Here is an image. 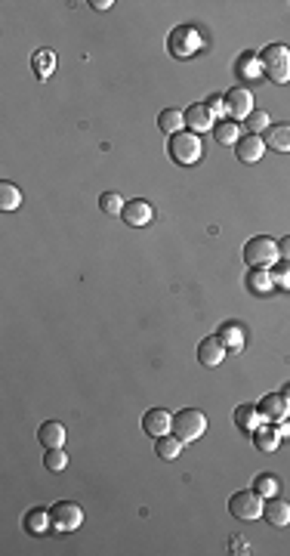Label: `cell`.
I'll return each mask as SVG.
<instances>
[{
    "label": "cell",
    "mask_w": 290,
    "mask_h": 556,
    "mask_svg": "<svg viewBox=\"0 0 290 556\" xmlns=\"http://www.w3.org/2000/svg\"><path fill=\"white\" fill-rule=\"evenodd\" d=\"M52 528L56 532H75V528H81L84 522V510L77 504H71V501H59V504H52Z\"/></svg>",
    "instance_id": "52a82bcc"
},
{
    "label": "cell",
    "mask_w": 290,
    "mask_h": 556,
    "mask_svg": "<svg viewBox=\"0 0 290 556\" xmlns=\"http://www.w3.org/2000/svg\"><path fill=\"white\" fill-rule=\"evenodd\" d=\"M287 411H290V402L284 399L281 393H272V396H266V399L260 402V414L266 417V420H284L287 417Z\"/></svg>",
    "instance_id": "5bb4252c"
},
{
    "label": "cell",
    "mask_w": 290,
    "mask_h": 556,
    "mask_svg": "<svg viewBox=\"0 0 290 556\" xmlns=\"http://www.w3.org/2000/svg\"><path fill=\"white\" fill-rule=\"evenodd\" d=\"M275 429H278V436H287V433H290V423H284V420H278V427H275Z\"/></svg>",
    "instance_id": "8d00e7d4"
},
{
    "label": "cell",
    "mask_w": 290,
    "mask_h": 556,
    "mask_svg": "<svg viewBox=\"0 0 290 556\" xmlns=\"http://www.w3.org/2000/svg\"><path fill=\"white\" fill-rule=\"evenodd\" d=\"M204 429H207V417H204V411H197V408H182L180 414H173V436L180 442L201 439Z\"/></svg>",
    "instance_id": "277c9868"
},
{
    "label": "cell",
    "mask_w": 290,
    "mask_h": 556,
    "mask_svg": "<svg viewBox=\"0 0 290 556\" xmlns=\"http://www.w3.org/2000/svg\"><path fill=\"white\" fill-rule=\"evenodd\" d=\"M142 433L155 436V439L173 433V414L164 411V408H151V411H145L142 414Z\"/></svg>",
    "instance_id": "9c48e42d"
},
{
    "label": "cell",
    "mask_w": 290,
    "mask_h": 556,
    "mask_svg": "<svg viewBox=\"0 0 290 556\" xmlns=\"http://www.w3.org/2000/svg\"><path fill=\"white\" fill-rule=\"evenodd\" d=\"M155 452H157V458H164V461H173V458H180V452H182V442L176 439V436H161L157 439V445H155Z\"/></svg>",
    "instance_id": "d4e9b609"
},
{
    "label": "cell",
    "mask_w": 290,
    "mask_h": 556,
    "mask_svg": "<svg viewBox=\"0 0 290 556\" xmlns=\"http://www.w3.org/2000/svg\"><path fill=\"white\" fill-rule=\"evenodd\" d=\"M278 254H281V260H287V263H290V235L278 241Z\"/></svg>",
    "instance_id": "e575fe53"
},
{
    "label": "cell",
    "mask_w": 290,
    "mask_h": 556,
    "mask_svg": "<svg viewBox=\"0 0 290 556\" xmlns=\"http://www.w3.org/2000/svg\"><path fill=\"white\" fill-rule=\"evenodd\" d=\"M220 340L226 343V349L241 353V349H244V331H241V324H226V328L220 331Z\"/></svg>",
    "instance_id": "484cf974"
},
{
    "label": "cell",
    "mask_w": 290,
    "mask_h": 556,
    "mask_svg": "<svg viewBox=\"0 0 290 556\" xmlns=\"http://www.w3.org/2000/svg\"><path fill=\"white\" fill-rule=\"evenodd\" d=\"M260 68L272 84L290 81V50L284 44H272L260 53Z\"/></svg>",
    "instance_id": "6da1fadb"
},
{
    "label": "cell",
    "mask_w": 290,
    "mask_h": 556,
    "mask_svg": "<svg viewBox=\"0 0 290 556\" xmlns=\"http://www.w3.org/2000/svg\"><path fill=\"white\" fill-rule=\"evenodd\" d=\"M22 204V192L12 183H0V210H16Z\"/></svg>",
    "instance_id": "4316f807"
},
{
    "label": "cell",
    "mask_w": 290,
    "mask_h": 556,
    "mask_svg": "<svg viewBox=\"0 0 290 556\" xmlns=\"http://www.w3.org/2000/svg\"><path fill=\"white\" fill-rule=\"evenodd\" d=\"M253 492L260 494V498H275V494H278V482H275L269 473H260L253 479Z\"/></svg>",
    "instance_id": "f1b7e54d"
},
{
    "label": "cell",
    "mask_w": 290,
    "mask_h": 556,
    "mask_svg": "<svg viewBox=\"0 0 290 556\" xmlns=\"http://www.w3.org/2000/svg\"><path fill=\"white\" fill-rule=\"evenodd\" d=\"M235 155H238V161H244V164H256L262 155H266V139L256 136V133L241 136L238 145H235Z\"/></svg>",
    "instance_id": "8fae6325"
},
{
    "label": "cell",
    "mask_w": 290,
    "mask_h": 556,
    "mask_svg": "<svg viewBox=\"0 0 290 556\" xmlns=\"http://www.w3.org/2000/svg\"><path fill=\"white\" fill-rule=\"evenodd\" d=\"M44 467L52 470V473H59V470L68 467V454H65L62 448H47V454H44Z\"/></svg>",
    "instance_id": "f546056e"
},
{
    "label": "cell",
    "mask_w": 290,
    "mask_h": 556,
    "mask_svg": "<svg viewBox=\"0 0 290 556\" xmlns=\"http://www.w3.org/2000/svg\"><path fill=\"white\" fill-rule=\"evenodd\" d=\"M281 396H284V399L290 402V383H284V389H281Z\"/></svg>",
    "instance_id": "f35d334b"
},
{
    "label": "cell",
    "mask_w": 290,
    "mask_h": 556,
    "mask_svg": "<svg viewBox=\"0 0 290 556\" xmlns=\"http://www.w3.org/2000/svg\"><path fill=\"white\" fill-rule=\"evenodd\" d=\"M37 439H41L44 448H62L65 445V427L59 420H47L41 429H37Z\"/></svg>",
    "instance_id": "ac0fdd59"
},
{
    "label": "cell",
    "mask_w": 290,
    "mask_h": 556,
    "mask_svg": "<svg viewBox=\"0 0 290 556\" xmlns=\"http://www.w3.org/2000/svg\"><path fill=\"white\" fill-rule=\"evenodd\" d=\"M241 257H244V263L253 266V269H269V266H275V263L281 260L278 244H275L269 235H253L247 244H244Z\"/></svg>",
    "instance_id": "7a4b0ae2"
},
{
    "label": "cell",
    "mask_w": 290,
    "mask_h": 556,
    "mask_svg": "<svg viewBox=\"0 0 290 556\" xmlns=\"http://www.w3.org/2000/svg\"><path fill=\"white\" fill-rule=\"evenodd\" d=\"M262 513H266V522H269V526H278V528L290 526V504H287V501L269 498L266 504H262Z\"/></svg>",
    "instance_id": "9a60e30c"
},
{
    "label": "cell",
    "mask_w": 290,
    "mask_h": 556,
    "mask_svg": "<svg viewBox=\"0 0 290 556\" xmlns=\"http://www.w3.org/2000/svg\"><path fill=\"white\" fill-rule=\"evenodd\" d=\"M266 149L290 151V124H269L266 130Z\"/></svg>",
    "instance_id": "e0dca14e"
},
{
    "label": "cell",
    "mask_w": 290,
    "mask_h": 556,
    "mask_svg": "<svg viewBox=\"0 0 290 556\" xmlns=\"http://www.w3.org/2000/svg\"><path fill=\"white\" fill-rule=\"evenodd\" d=\"M247 288L253 290V294H266V290L275 288V278L269 275V269H253V272L247 275Z\"/></svg>",
    "instance_id": "cb8c5ba5"
},
{
    "label": "cell",
    "mask_w": 290,
    "mask_h": 556,
    "mask_svg": "<svg viewBox=\"0 0 290 556\" xmlns=\"http://www.w3.org/2000/svg\"><path fill=\"white\" fill-rule=\"evenodd\" d=\"M229 510H232L235 519H260L262 516V498L250 488V492H238L232 494V501H229Z\"/></svg>",
    "instance_id": "8992f818"
},
{
    "label": "cell",
    "mask_w": 290,
    "mask_h": 556,
    "mask_svg": "<svg viewBox=\"0 0 290 556\" xmlns=\"http://www.w3.org/2000/svg\"><path fill=\"white\" fill-rule=\"evenodd\" d=\"M31 68H35V75L41 77V81H47L52 71H56V53L52 50H37L35 56H31Z\"/></svg>",
    "instance_id": "d6986e66"
},
{
    "label": "cell",
    "mask_w": 290,
    "mask_h": 556,
    "mask_svg": "<svg viewBox=\"0 0 290 556\" xmlns=\"http://www.w3.org/2000/svg\"><path fill=\"white\" fill-rule=\"evenodd\" d=\"M93 6H96V10H108L111 0H93Z\"/></svg>",
    "instance_id": "74e56055"
},
{
    "label": "cell",
    "mask_w": 290,
    "mask_h": 556,
    "mask_svg": "<svg viewBox=\"0 0 290 556\" xmlns=\"http://www.w3.org/2000/svg\"><path fill=\"white\" fill-rule=\"evenodd\" d=\"M170 149V158H173L176 164H182V167H192V164L201 161L204 155V145H201V136L192 133V130H180V133L170 136L167 142Z\"/></svg>",
    "instance_id": "3957f363"
},
{
    "label": "cell",
    "mask_w": 290,
    "mask_h": 556,
    "mask_svg": "<svg viewBox=\"0 0 290 556\" xmlns=\"http://www.w3.org/2000/svg\"><path fill=\"white\" fill-rule=\"evenodd\" d=\"M260 56H253V53H244V56L238 59V75H244V77H250L253 81L256 75H260Z\"/></svg>",
    "instance_id": "4dcf8cb0"
},
{
    "label": "cell",
    "mask_w": 290,
    "mask_h": 556,
    "mask_svg": "<svg viewBox=\"0 0 290 556\" xmlns=\"http://www.w3.org/2000/svg\"><path fill=\"white\" fill-rule=\"evenodd\" d=\"M247 130H253L256 136H260V130H269V115L266 111H250V118H247Z\"/></svg>",
    "instance_id": "1f68e13d"
},
{
    "label": "cell",
    "mask_w": 290,
    "mask_h": 556,
    "mask_svg": "<svg viewBox=\"0 0 290 556\" xmlns=\"http://www.w3.org/2000/svg\"><path fill=\"white\" fill-rule=\"evenodd\" d=\"M272 278H275V284H278V288H287L290 290V263L287 260L281 263V266L272 272Z\"/></svg>",
    "instance_id": "d6a6232c"
},
{
    "label": "cell",
    "mask_w": 290,
    "mask_h": 556,
    "mask_svg": "<svg viewBox=\"0 0 290 556\" xmlns=\"http://www.w3.org/2000/svg\"><path fill=\"white\" fill-rule=\"evenodd\" d=\"M52 528V513H47L44 507H35L25 513V532L28 535H44Z\"/></svg>",
    "instance_id": "2e32d148"
},
{
    "label": "cell",
    "mask_w": 290,
    "mask_h": 556,
    "mask_svg": "<svg viewBox=\"0 0 290 556\" xmlns=\"http://www.w3.org/2000/svg\"><path fill=\"white\" fill-rule=\"evenodd\" d=\"M124 204H127V201H124V198L117 195V192H105V195L99 198V207H102V210H105V214H108V216H117V214H124Z\"/></svg>",
    "instance_id": "83f0119b"
},
{
    "label": "cell",
    "mask_w": 290,
    "mask_h": 556,
    "mask_svg": "<svg viewBox=\"0 0 290 556\" xmlns=\"http://www.w3.org/2000/svg\"><path fill=\"white\" fill-rule=\"evenodd\" d=\"M226 343L220 340V334H213V337H204L201 343H197V359H201V365L204 368H216L222 359H226Z\"/></svg>",
    "instance_id": "30bf717a"
},
{
    "label": "cell",
    "mask_w": 290,
    "mask_h": 556,
    "mask_svg": "<svg viewBox=\"0 0 290 556\" xmlns=\"http://www.w3.org/2000/svg\"><path fill=\"white\" fill-rule=\"evenodd\" d=\"M213 136H216V142L220 145H238V139H241L238 121H220L216 124V130H213Z\"/></svg>",
    "instance_id": "7402d4cb"
},
{
    "label": "cell",
    "mask_w": 290,
    "mask_h": 556,
    "mask_svg": "<svg viewBox=\"0 0 290 556\" xmlns=\"http://www.w3.org/2000/svg\"><path fill=\"white\" fill-rule=\"evenodd\" d=\"M226 111L235 118V121H247L250 111H253V93L247 87H232L226 93Z\"/></svg>",
    "instance_id": "ba28073f"
},
{
    "label": "cell",
    "mask_w": 290,
    "mask_h": 556,
    "mask_svg": "<svg viewBox=\"0 0 290 556\" xmlns=\"http://www.w3.org/2000/svg\"><path fill=\"white\" fill-rule=\"evenodd\" d=\"M124 223L133 229H142L145 223H151V216H155V210H151L148 201H142V198H136V201H127L124 204Z\"/></svg>",
    "instance_id": "7c38bea8"
},
{
    "label": "cell",
    "mask_w": 290,
    "mask_h": 556,
    "mask_svg": "<svg viewBox=\"0 0 290 556\" xmlns=\"http://www.w3.org/2000/svg\"><path fill=\"white\" fill-rule=\"evenodd\" d=\"M186 124H188L192 133H204V130L216 127V118H213V111H210L207 105H192V109L186 111Z\"/></svg>",
    "instance_id": "4fadbf2b"
},
{
    "label": "cell",
    "mask_w": 290,
    "mask_h": 556,
    "mask_svg": "<svg viewBox=\"0 0 290 556\" xmlns=\"http://www.w3.org/2000/svg\"><path fill=\"white\" fill-rule=\"evenodd\" d=\"M232 553H247V541H244V538H235V541H232Z\"/></svg>",
    "instance_id": "d590c367"
},
{
    "label": "cell",
    "mask_w": 290,
    "mask_h": 556,
    "mask_svg": "<svg viewBox=\"0 0 290 556\" xmlns=\"http://www.w3.org/2000/svg\"><path fill=\"white\" fill-rule=\"evenodd\" d=\"M157 127L164 130L167 136H173V133H180L182 127H186V111H176V109H167V111H161L157 115Z\"/></svg>",
    "instance_id": "ffe728a7"
},
{
    "label": "cell",
    "mask_w": 290,
    "mask_h": 556,
    "mask_svg": "<svg viewBox=\"0 0 290 556\" xmlns=\"http://www.w3.org/2000/svg\"><path fill=\"white\" fill-rule=\"evenodd\" d=\"M260 408H253V405H241V408H235V423H238L241 429H250L253 433L256 427H260Z\"/></svg>",
    "instance_id": "603a6c76"
},
{
    "label": "cell",
    "mask_w": 290,
    "mask_h": 556,
    "mask_svg": "<svg viewBox=\"0 0 290 556\" xmlns=\"http://www.w3.org/2000/svg\"><path fill=\"white\" fill-rule=\"evenodd\" d=\"M278 439L281 436L275 427H262L260 423V427L253 429V445L260 448V452H275V448H278Z\"/></svg>",
    "instance_id": "44dd1931"
},
{
    "label": "cell",
    "mask_w": 290,
    "mask_h": 556,
    "mask_svg": "<svg viewBox=\"0 0 290 556\" xmlns=\"http://www.w3.org/2000/svg\"><path fill=\"white\" fill-rule=\"evenodd\" d=\"M167 46H170V53H173L176 59H192L195 53L204 46V41H201V35H197L195 25H180V28L170 31Z\"/></svg>",
    "instance_id": "5b68a950"
},
{
    "label": "cell",
    "mask_w": 290,
    "mask_h": 556,
    "mask_svg": "<svg viewBox=\"0 0 290 556\" xmlns=\"http://www.w3.org/2000/svg\"><path fill=\"white\" fill-rule=\"evenodd\" d=\"M207 109L213 111V115H222V111H226V96H210L207 99Z\"/></svg>",
    "instance_id": "836d02e7"
}]
</instances>
